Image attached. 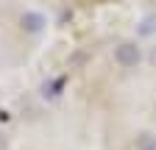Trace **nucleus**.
Segmentation results:
<instances>
[{
    "mask_svg": "<svg viewBox=\"0 0 156 150\" xmlns=\"http://www.w3.org/2000/svg\"><path fill=\"white\" fill-rule=\"evenodd\" d=\"M140 59H142V53H140V47H136L134 42H123V45L114 47V61L120 67H136Z\"/></svg>",
    "mask_w": 156,
    "mask_h": 150,
    "instance_id": "f257e3e1",
    "label": "nucleus"
},
{
    "mask_svg": "<svg viewBox=\"0 0 156 150\" xmlns=\"http://www.w3.org/2000/svg\"><path fill=\"white\" fill-rule=\"evenodd\" d=\"M42 25H45L42 14H34V11H28V14L23 17V28H25L28 33H39V31H42Z\"/></svg>",
    "mask_w": 156,
    "mask_h": 150,
    "instance_id": "f03ea898",
    "label": "nucleus"
},
{
    "mask_svg": "<svg viewBox=\"0 0 156 150\" xmlns=\"http://www.w3.org/2000/svg\"><path fill=\"white\" fill-rule=\"evenodd\" d=\"M62 84H64L62 78H58L56 84H50V86L45 84V97H56V95H58V89H62Z\"/></svg>",
    "mask_w": 156,
    "mask_h": 150,
    "instance_id": "7ed1b4c3",
    "label": "nucleus"
},
{
    "mask_svg": "<svg viewBox=\"0 0 156 150\" xmlns=\"http://www.w3.org/2000/svg\"><path fill=\"white\" fill-rule=\"evenodd\" d=\"M140 147H142V150H156L153 136H151V134H142V136H140Z\"/></svg>",
    "mask_w": 156,
    "mask_h": 150,
    "instance_id": "20e7f679",
    "label": "nucleus"
}]
</instances>
